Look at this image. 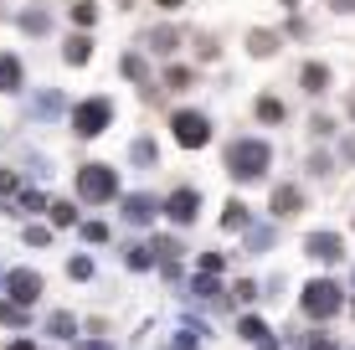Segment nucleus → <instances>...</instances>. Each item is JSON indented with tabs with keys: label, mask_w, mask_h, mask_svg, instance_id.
Listing matches in <instances>:
<instances>
[{
	"label": "nucleus",
	"mask_w": 355,
	"mask_h": 350,
	"mask_svg": "<svg viewBox=\"0 0 355 350\" xmlns=\"http://www.w3.org/2000/svg\"><path fill=\"white\" fill-rule=\"evenodd\" d=\"M6 350H36V345H31V340H10Z\"/></svg>",
	"instance_id": "40"
},
{
	"label": "nucleus",
	"mask_w": 355,
	"mask_h": 350,
	"mask_svg": "<svg viewBox=\"0 0 355 350\" xmlns=\"http://www.w3.org/2000/svg\"><path fill=\"white\" fill-rule=\"evenodd\" d=\"M201 273H222V252H201Z\"/></svg>",
	"instance_id": "34"
},
{
	"label": "nucleus",
	"mask_w": 355,
	"mask_h": 350,
	"mask_svg": "<svg viewBox=\"0 0 355 350\" xmlns=\"http://www.w3.org/2000/svg\"><path fill=\"white\" fill-rule=\"evenodd\" d=\"M278 46H284V42H278L273 31H263V26H258V31H248V52H252V57H273Z\"/></svg>",
	"instance_id": "12"
},
{
	"label": "nucleus",
	"mask_w": 355,
	"mask_h": 350,
	"mask_svg": "<svg viewBox=\"0 0 355 350\" xmlns=\"http://www.w3.org/2000/svg\"><path fill=\"white\" fill-rule=\"evenodd\" d=\"M329 10H340V16H350V10H355V0H329Z\"/></svg>",
	"instance_id": "38"
},
{
	"label": "nucleus",
	"mask_w": 355,
	"mask_h": 350,
	"mask_svg": "<svg viewBox=\"0 0 355 350\" xmlns=\"http://www.w3.org/2000/svg\"><path fill=\"white\" fill-rule=\"evenodd\" d=\"M350 119H355V98H350Z\"/></svg>",
	"instance_id": "43"
},
{
	"label": "nucleus",
	"mask_w": 355,
	"mask_h": 350,
	"mask_svg": "<svg viewBox=\"0 0 355 350\" xmlns=\"http://www.w3.org/2000/svg\"><path fill=\"white\" fill-rule=\"evenodd\" d=\"M222 227H227V232H242V227H248V207H242V201H227Z\"/></svg>",
	"instance_id": "21"
},
{
	"label": "nucleus",
	"mask_w": 355,
	"mask_h": 350,
	"mask_svg": "<svg viewBox=\"0 0 355 350\" xmlns=\"http://www.w3.org/2000/svg\"><path fill=\"white\" fill-rule=\"evenodd\" d=\"M268 207H273V216H299V207H304V196H299V186H273V196H268Z\"/></svg>",
	"instance_id": "9"
},
{
	"label": "nucleus",
	"mask_w": 355,
	"mask_h": 350,
	"mask_svg": "<svg viewBox=\"0 0 355 350\" xmlns=\"http://www.w3.org/2000/svg\"><path fill=\"white\" fill-rule=\"evenodd\" d=\"M160 211L170 216V222H180V227H186V222H196V211H201V191H191V186L170 191V201H165Z\"/></svg>",
	"instance_id": "6"
},
{
	"label": "nucleus",
	"mask_w": 355,
	"mask_h": 350,
	"mask_svg": "<svg viewBox=\"0 0 355 350\" xmlns=\"http://www.w3.org/2000/svg\"><path fill=\"white\" fill-rule=\"evenodd\" d=\"M21 191H26V186H21L16 170H0V196H21Z\"/></svg>",
	"instance_id": "25"
},
{
	"label": "nucleus",
	"mask_w": 355,
	"mask_h": 350,
	"mask_svg": "<svg viewBox=\"0 0 355 350\" xmlns=\"http://www.w3.org/2000/svg\"><path fill=\"white\" fill-rule=\"evenodd\" d=\"M26 243L31 247H46V243H52V227H26Z\"/></svg>",
	"instance_id": "28"
},
{
	"label": "nucleus",
	"mask_w": 355,
	"mask_h": 350,
	"mask_svg": "<svg viewBox=\"0 0 355 350\" xmlns=\"http://www.w3.org/2000/svg\"><path fill=\"white\" fill-rule=\"evenodd\" d=\"M46 211H52V227H72V222H78V211H72L67 201H52Z\"/></svg>",
	"instance_id": "23"
},
{
	"label": "nucleus",
	"mask_w": 355,
	"mask_h": 350,
	"mask_svg": "<svg viewBox=\"0 0 355 350\" xmlns=\"http://www.w3.org/2000/svg\"><path fill=\"white\" fill-rule=\"evenodd\" d=\"M175 42H180V31H175V26H160V31L150 36V52H160V57H170V52H175Z\"/></svg>",
	"instance_id": "19"
},
{
	"label": "nucleus",
	"mask_w": 355,
	"mask_h": 350,
	"mask_svg": "<svg viewBox=\"0 0 355 350\" xmlns=\"http://www.w3.org/2000/svg\"><path fill=\"white\" fill-rule=\"evenodd\" d=\"M155 6H160V10H180L186 0H155Z\"/></svg>",
	"instance_id": "39"
},
{
	"label": "nucleus",
	"mask_w": 355,
	"mask_h": 350,
	"mask_svg": "<svg viewBox=\"0 0 355 350\" xmlns=\"http://www.w3.org/2000/svg\"><path fill=\"white\" fill-rule=\"evenodd\" d=\"M304 252L320 258V263H340V258H345V243H340L335 232H314V237H304Z\"/></svg>",
	"instance_id": "7"
},
{
	"label": "nucleus",
	"mask_w": 355,
	"mask_h": 350,
	"mask_svg": "<svg viewBox=\"0 0 355 350\" xmlns=\"http://www.w3.org/2000/svg\"><path fill=\"white\" fill-rule=\"evenodd\" d=\"M124 78H134V82H144V93H155V78H150V62H144L139 52H129L124 57Z\"/></svg>",
	"instance_id": "13"
},
{
	"label": "nucleus",
	"mask_w": 355,
	"mask_h": 350,
	"mask_svg": "<svg viewBox=\"0 0 355 350\" xmlns=\"http://www.w3.org/2000/svg\"><path fill=\"white\" fill-rule=\"evenodd\" d=\"M232 294H237V299H242V304H248V299H258V283H248V279H242L237 288H232Z\"/></svg>",
	"instance_id": "35"
},
{
	"label": "nucleus",
	"mask_w": 355,
	"mask_h": 350,
	"mask_svg": "<svg viewBox=\"0 0 355 350\" xmlns=\"http://www.w3.org/2000/svg\"><path fill=\"white\" fill-rule=\"evenodd\" d=\"M72 21H78V26H93V21H98V6H93V0H78V6H72Z\"/></svg>",
	"instance_id": "24"
},
{
	"label": "nucleus",
	"mask_w": 355,
	"mask_h": 350,
	"mask_svg": "<svg viewBox=\"0 0 355 350\" xmlns=\"http://www.w3.org/2000/svg\"><path fill=\"white\" fill-rule=\"evenodd\" d=\"M284 6H288V10H299V0H284Z\"/></svg>",
	"instance_id": "42"
},
{
	"label": "nucleus",
	"mask_w": 355,
	"mask_h": 350,
	"mask_svg": "<svg viewBox=\"0 0 355 350\" xmlns=\"http://www.w3.org/2000/svg\"><path fill=\"white\" fill-rule=\"evenodd\" d=\"M191 78H196L191 67H170V72H165V88H170V93H180V88H191Z\"/></svg>",
	"instance_id": "22"
},
{
	"label": "nucleus",
	"mask_w": 355,
	"mask_h": 350,
	"mask_svg": "<svg viewBox=\"0 0 355 350\" xmlns=\"http://www.w3.org/2000/svg\"><path fill=\"white\" fill-rule=\"evenodd\" d=\"M78 196L83 201H114L119 196V170L114 165H83L78 170Z\"/></svg>",
	"instance_id": "2"
},
{
	"label": "nucleus",
	"mask_w": 355,
	"mask_h": 350,
	"mask_svg": "<svg viewBox=\"0 0 355 350\" xmlns=\"http://www.w3.org/2000/svg\"><path fill=\"white\" fill-rule=\"evenodd\" d=\"M309 350H335V340L329 335H309Z\"/></svg>",
	"instance_id": "37"
},
{
	"label": "nucleus",
	"mask_w": 355,
	"mask_h": 350,
	"mask_svg": "<svg viewBox=\"0 0 355 350\" xmlns=\"http://www.w3.org/2000/svg\"><path fill=\"white\" fill-rule=\"evenodd\" d=\"M108 124H114V103H108V98H88V103L72 108V134H78V139L103 134Z\"/></svg>",
	"instance_id": "3"
},
{
	"label": "nucleus",
	"mask_w": 355,
	"mask_h": 350,
	"mask_svg": "<svg viewBox=\"0 0 355 350\" xmlns=\"http://www.w3.org/2000/svg\"><path fill=\"white\" fill-rule=\"evenodd\" d=\"M299 82H304V93H324V88H329V67H324V62H304Z\"/></svg>",
	"instance_id": "11"
},
{
	"label": "nucleus",
	"mask_w": 355,
	"mask_h": 350,
	"mask_svg": "<svg viewBox=\"0 0 355 350\" xmlns=\"http://www.w3.org/2000/svg\"><path fill=\"white\" fill-rule=\"evenodd\" d=\"M196 294H201V299H222V288H216V273H201V279H196Z\"/></svg>",
	"instance_id": "27"
},
{
	"label": "nucleus",
	"mask_w": 355,
	"mask_h": 350,
	"mask_svg": "<svg viewBox=\"0 0 355 350\" xmlns=\"http://www.w3.org/2000/svg\"><path fill=\"white\" fill-rule=\"evenodd\" d=\"M273 165V150H268L263 139H237L227 150V170L237 180H263V170Z\"/></svg>",
	"instance_id": "1"
},
{
	"label": "nucleus",
	"mask_w": 355,
	"mask_h": 350,
	"mask_svg": "<svg viewBox=\"0 0 355 350\" xmlns=\"http://www.w3.org/2000/svg\"><path fill=\"white\" fill-rule=\"evenodd\" d=\"M46 330H52V335H62V340H72V335H78V320H72L67 309H57V315L46 320Z\"/></svg>",
	"instance_id": "20"
},
{
	"label": "nucleus",
	"mask_w": 355,
	"mask_h": 350,
	"mask_svg": "<svg viewBox=\"0 0 355 350\" xmlns=\"http://www.w3.org/2000/svg\"><path fill=\"white\" fill-rule=\"evenodd\" d=\"M134 160L150 165V160H155V144H150V139H139V144H134Z\"/></svg>",
	"instance_id": "33"
},
{
	"label": "nucleus",
	"mask_w": 355,
	"mask_h": 350,
	"mask_svg": "<svg viewBox=\"0 0 355 350\" xmlns=\"http://www.w3.org/2000/svg\"><path fill=\"white\" fill-rule=\"evenodd\" d=\"M21 88V62L10 52H0V93H16Z\"/></svg>",
	"instance_id": "14"
},
{
	"label": "nucleus",
	"mask_w": 355,
	"mask_h": 350,
	"mask_svg": "<svg viewBox=\"0 0 355 350\" xmlns=\"http://www.w3.org/2000/svg\"><path fill=\"white\" fill-rule=\"evenodd\" d=\"M62 57H67V62H72V67H83V62H88V57H93V42H88V36H67V46H62Z\"/></svg>",
	"instance_id": "17"
},
{
	"label": "nucleus",
	"mask_w": 355,
	"mask_h": 350,
	"mask_svg": "<svg viewBox=\"0 0 355 350\" xmlns=\"http://www.w3.org/2000/svg\"><path fill=\"white\" fill-rule=\"evenodd\" d=\"M237 335H242V340H252L258 350H273V340H268V324H263V320H242V324H237Z\"/></svg>",
	"instance_id": "16"
},
{
	"label": "nucleus",
	"mask_w": 355,
	"mask_h": 350,
	"mask_svg": "<svg viewBox=\"0 0 355 350\" xmlns=\"http://www.w3.org/2000/svg\"><path fill=\"white\" fill-rule=\"evenodd\" d=\"M150 263H155V252L144 247V243H134V247H129V268H150Z\"/></svg>",
	"instance_id": "26"
},
{
	"label": "nucleus",
	"mask_w": 355,
	"mask_h": 350,
	"mask_svg": "<svg viewBox=\"0 0 355 350\" xmlns=\"http://www.w3.org/2000/svg\"><path fill=\"white\" fill-rule=\"evenodd\" d=\"M0 320H6V324H21V309H16V304H0Z\"/></svg>",
	"instance_id": "36"
},
{
	"label": "nucleus",
	"mask_w": 355,
	"mask_h": 350,
	"mask_svg": "<svg viewBox=\"0 0 355 350\" xmlns=\"http://www.w3.org/2000/svg\"><path fill=\"white\" fill-rule=\"evenodd\" d=\"M10 299H16V304H36V299H42V279L26 273V268H16L10 273Z\"/></svg>",
	"instance_id": "8"
},
{
	"label": "nucleus",
	"mask_w": 355,
	"mask_h": 350,
	"mask_svg": "<svg viewBox=\"0 0 355 350\" xmlns=\"http://www.w3.org/2000/svg\"><path fill=\"white\" fill-rule=\"evenodd\" d=\"M21 26H26V31H36V36H42V31H46V16H42V10H26V16H21Z\"/></svg>",
	"instance_id": "30"
},
{
	"label": "nucleus",
	"mask_w": 355,
	"mask_h": 350,
	"mask_svg": "<svg viewBox=\"0 0 355 350\" xmlns=\"http://www.w3.org/2000/svg\"><path fill=\"white\" fill-rule=\"evenodd\" d=\"M170 129H175V144H186V150H201V144L211 139V124H206V114H191V108H180V114L170 119Z\"/></svg>",
	"instance_id": "5"
},
{
	"label": "nucleus",
	"mask_w": 355,
	"mask_h": 350,
	"mask_svg": "<svg viewBox=\"0 0 355 350\" xmlns=\"http://www.w3.org/2000/svg\"><path fill=\"white\" fill-rule=\"evenodd\" d=\"M304 315L309 320H329V315H340V304H345V299H340V283H324V279H314V283H304Z\"/></svg>",
	"instance_id": "4"
},
{
	"label": "nucleus",
	"mask_w": 355,
	"mask_h": 350,
	"mask_svg": "<svg viewBox=\"0 0 355 350\" xmlns=\"http://www.w3.org/2000/svg\"><path fill=\"white\" fill-rule=\"evenodd\" d=\"M155 258H160L165 263V268H175V263H180V243H175V237H155Z\"/></svg>",
	"instance_id": "18"
},
{
	"label": "nucleus",
	"mask_w": 355,
	"mask_h": 350,
	"mask_svg": "<svg viewBox=\"0 0 355 350\" xmlns=\"http://www.w3.org/2000/svg\"><path fill=\"white\" fill-rule=\"evenodd\" d=\"M83 237H88V243H108V227L103 222H83Z\"/></svg>",
	"instance_id": "29"
},
{
	"label": "nucleus",
	"mask_w": 355,
	"mask_h": 350,
	"mask_svg": "<svg viewBox=\"0 0 355 350\" xmlns=\"http://www.w3.org/2000/svg\"><path fill=\"white\" fill-rule=\"evenodd\" d=\"M155 211H160V207H155V196H129V201H124V216H129L134 227L155 222Z\"/></svg>",
	"instance_id": "10"
},
{
	"label": "nucleus",
	"mask_w": 355,
	"mask_h": 350,
	"mask_svg": "<svg viewBox=\"0 0 355 350\" xmlns=\"http://www.w3.org/2000/svg\"><path fill=\"white\" fill-rule=\"evenodd\" d=\"M345 155H350V160H355V139H345Z\"/></svg>",
	"instance_id": "41"
},
{
	"label": "nucleus",
	"mask_w": 355,
	"mask_h": 350,
	"mask_svg": "<svg viewBox=\"0 0 355 350\" xmlns=\"http://www.w3.org/2000/svg\"><path fill=\"white\" fill-rule=\"evenodd\" d=\"M196 52H201V62H216V52H222V46H216L211 36H201V42H196Z\"/></svg>",
	"instance_id": "31"
},
{
	"label": "nucleus",
	"mask_w": 355,
	"mask_h": 350,
	"mask_svg": "<svg viewBox=\"0 0 355 350\" xmlns=\"http://www.w3.org/2000/svg\"><path fill=\"white\" fill-rule=\"evenodd\" d=\"M258 119H263V124H284V119H288L284 98H273V93H263V98H258Z\"/></svg>",
	"instance_id": "15"
},
{
	"label": "nucleus",
	"mask_w": 355,
	"mask_h": 350,
	"mask_svg": "<svg viewBox=\"0 0 355 350\" xmlns=\"http://www.w3.org/2000/svg\"><path fill=\"white\" fill-rule=\"evenodd\" d=\"M67 273H72V279H93V263H88V258H72Z\"/></svg>",
	"instance_id": "32"
}]
</instances>
